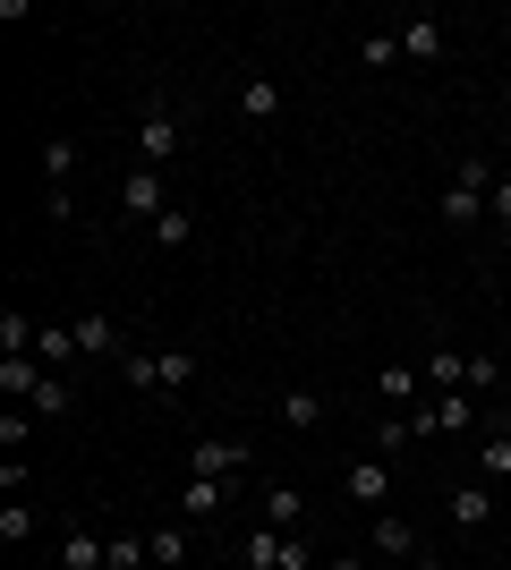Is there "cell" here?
Returning a JSON list of instances; mask_svg holds the SVG:
<instances>
[{"mask_svg": "<svg viewBox=\"0 0 511 570\" xmlns=\"http://www.w3.org/2000/svg\"><path fill=\"white\" fill-rule=\"evenodd\" d=\"M179 145H188V111H179L170 95H154L146 119H137V163L163 170V163H179Z\"/></svg>", "mask_w": 511, "mask_h": 570, "instance_id": "obj_2", "label": "cell"}, {"mask_svg": "<svg viewBox=\"0 0 511 570\" xmlns=\"http://www.w3.org/2000/svg\"><path fill=\"white\" fill-rule=\"evenodd\" d=\"M26 434H35V409L0 401V452H26Z\"/></svg>", "mask_w": 511, "mask_h": 570, "instance_id": "obj_26", "label": "cell"}, {"mask_svg": "<svg viewBox=\"0 0 511 570\" xmlns=\"http://www.w3.org/2000/svg\"><path fill=\"white\" fill-rule=\"evenodd\" d=\"M417 443V426H410V409H401V417H384V426H375V460H392V452H410Z\"/></svg>", "mask_w": 511, "mask_h": 570, "instance_id": "obj_28", "label": "cell"}, {"mask_svg": "<svg viewBox=\"0 0 511 570\" xmlns=\"http://www.w3.org/2000/svg\"><path fill=\"white\" fill-rule=\"evenodd\" d=\"M443 520L461 528V537H478V528L494 520V485H487V476H469V485H452V494H443Z\"/></svg>", "mask_w": 511, "mask_h": 570, "instance_id": "obj_5", "label": "cell"}, {"mask_svg": "<svg viewBox=\"0 0 511 570\" xmlns=\"http://www.w3.org/2000/svg\"><path fill=\"white\" fill-rule=\"evenodd\" d=\"M146 553H154V570H179V562H188V528H179V520H163V528L146 537Z\"/></svg>", "mask_w": 511, "mask_h": 570, "instance_id": "obj_17", "label": "cell"}, {"mask_svg": "<svg viewBox=\"0 0 511 570\" xmlns=\"http://www.w3.org/2000/svg\"><path fill=\"white\" fill-rule=\"evenodd\" d=\"M69 170H77V137H69V128H51V137H43V188H69Z\"/></svg>", "mask_w": 511, "mask_h": 570, "instance_id": "obj_14", "label": "cell"}, {"mask_svg": "<svg viewBox=\"0 0 511 570\" xmlns=\"http://www.w3.org/2000/svg\"><path fill=\"white\" fill-rule=\"evenodd\" d=\"M324 409H333V401H324V392H307V383H291V392H282V426H291V434H316V426H324Z\"/></svg>", "mask_w": 511, "mask_h": 570, "instance_id": "obj_9", "label": "cell"}, {"mask_svg": "<svg viewBox=\"0 0 511 570\" xmlns=\"http://www.w3.org/2000/svg\"><path fill=\"white\" fill-rule=\"evenodd\" d=\"M239 469H247V443H196L188 452V476H222V485H230Z\"/></svg>", "mask_w": 511, "mask_h": 570, "instance_id": "obj_8", "label": "cell"}, {"mask_svg": "<svg viewBox=\"0 0 511 570\" xmlns=\"http://www.w3.org/2000/svg\"><path fill=\"white\" fill-rule=\"evenodd\" d=\"M111 570H154L146 537H111Z\"/></svg>", "mask_w": 511, "mask_h": 570, "instance_id": "obj_32", "label": "cell"}, {"mask_svg": "<svg viewBox=\"0 0 511 570\" xmlns=\"http://www.w3.org/2000/svg\"><path fill=\"white\" fill-rule=\"evenodd\" d=\"M60 570H111V537H86V528H69V537H60Z\"/></svg>", "mask_w": 511, "mask_h": 570, "instance_id": "obj_11", "label": "cell"}, {"mask_svg": "<svg viewBox=\"0 0 511 570\" xmlns=\"http://www.w3.org/2000/svg\"><path fill=\"white\" fill-rule=\"evenodd\" d=\"M26 409H35V417H69V375H43Z\"/></svg>", "mask_w": 511, "mask_h": 570, "instance_id": "obj_27", "label": "cell"}, {"mask_svg": "<svg viewBox=\"0 0 511 570\" xmlns=\"http://www.w3.org/2000/svg\"><path fill=\"white\" fill-rule=\"evenodd\" d=\"M324 570H358V553H333V562H324Z\"/></svg>", "mask_w": 511, "mask_h": 570, "instance_id": "obj_35", "label": "cell"}, {"mask_svg": "<svg viewBox=\"0 0 511 570\" xmlns=\"http://www.w3.org/2000/svg\"><path fill=\"white\" fill-rule=\"evenodd\" d=\"M401 60H443V18H410L401 26Z\"/></svg>", "mask_w": 511, "mask_h": 570, "instance_id": "obj_15", "label": "cell"}, {"mask_svg": "<svg viewBox=\"0 0 511 570\" xmlns=\"http://www.w3.org/2000/svg\"><path fill=\"white\" fill-rule=\"evenodd\" d=\"M35 357H43L51 375H60V366H69V357H77V333H69V324H43V341H35Z\"/></svg>", "mask_w": 511, "mask_h": 570, "instance_id": "obj_23", "label": "cell"}, {"mask_svg": "<svg viewBox=\"0 0 511 570\" xmlns=\"http://www.w3.org/2000/svg\"><path fill=\"white\" fill-rule=\"evenodd\" d=\"M443 570H461V562H443Z\"/></svg>", "mask_w": 511, "mask_h": 570, "instance_id": "obj_38", "label": "cell"}, {"mask_svg": "<svg viewBox=\"0 0 511 570\" xmlns=\"http://www.w3.org/2000/svg\"><path fill=\"white\" fill-rule=\"evenodd\" d=\"M188 238H196V214H188V205H170V214L154 222V247H170V256H179Z\"/></svg>", "mask_w": 511, "mask_h": 570, "instance_id": "obj_22", "label": "cell"}, {"mask_svg": "<svg viewBox=\"0 0 511 570\" xmlns=\"http://www.w3.org/2000/svg\"><path fill=\"white\" fill-rule=\"evenodd\" d=\"M461 426H478V392H443L435 401V434H461Z\"/></svg>", "mask_w": 511, "mask_h": 570, "instance_id": "obj_20", "label": "cell"}, {"mask_svg": "<svg viewBox=\"0 0 511 570\" xmlns=\"http://www.w3.org/2000/svg\"><path fill=\"white\" fill-rule=\"evenodd\" d=\"M401 60V35H358V69H392Z\"/></svg>", "mask_w": 511, "mask_h": 570, "instance_id": "obj_30", "label": "cell"}, {"mask_svg": "<svg viewBox=\"0 0 511 570\" xmlns=\"http://www.w3.org/2000/svg\"><path fill=\"white\" fill-rule=\"evenodd\" d=\"M26 537H35V502L9 494V502H0V546H26Z\"/></svg>", "mask_w": 511, "mask_h": 570, "instance_id": "obj_21", "label": "cell"}, {"mask_svg": "<svg viewBox=\"0 0 511 570\" xmlns=\"http://www.w3.org/2000/svg\"><path fill=\"white\" fill-rule=\"evenodd\" d=\"M51 375V366H43V357H0V401H35V383H43Z\"/></svg>", "mask_w": 511, "mask_h": 570, "instance_id": "obj_12", "label": "cell"}, {"mask_svg": "<svg viewBox=\"0 0 511 570\" xmlns=\"http://www.w3.org/2000/svg\"><path fill=\"white\" fill-rule=\"evenodd\" d=\"M120 383L128 392H188L196 350H137V357H120Z\"/></svg>", "mask_w": 511, "mask_h": 570, "instance_id": "obj_3", "label": "cell"}, {"mask_svg": "<svg viewBox=\"0 0 511 570\" xmlns=\"http://www.w3.org/2000/svg\"><path fill=\"white\" fill-rule=\"evenodd\" d=\"M478 476H487V485H503V476H511V426H494L487 443H478Z\"/></svg>", "mask_w": 511, "mask_h": 570, "instance_id": "obj_19", "label": "cell"}, {"mask_svg": "<svg viewBox=\"0 0 511 570\" xmlns=\"http://www.w3.org/2000/svg\"><path fill=\"white\" fill-rule=\"evenodd\" d=\"M503 366H511V357H469V383H461V392H478V401L503 392Z\"/></svg>", "mask_w": 511, "mask_h": 570, "instance_id": "obj_29", "label": "cell"}, {"mask_svg": "<svg viewBox=\"0 0 511 570\" xmlns=\"http://www.w3.org/2000/svg\"><path fill=\"white\" fill-rule=\"evenodd\" d=\"M222 502H230V494H222V476H188V485H179V520L205 528V520H222Z\"/></svg>", "mask_w": 511, "mask_h": 570, "instance_id": "obj_7", "label": "cell"}, {"mask_svg": "<svg viewBox=\"0 0 511 570\" xmlns=\"http://www.w3.org/2000/svg\"><path fill=\"white\" fill-rule=\"evenodd\" d=\"M69 333H77V357H95V366H120V324H111V315H95V307H86V315L69 324Z\"/></svg>", "mask_w": 511, "mask_h": 570, "instance_id": "obj_6", "label": "cell"}, {"mask_svg": "<svg viewBox=\"0 0 511 570\" xmlns=\"http://www.w3.org/2000/svg\"><path fill=\"white\" fill-rule=\"evenodd\" d=\"M494 179H503V170H494L487 154H461V163H452V179H443V196H435V222H443V230H478V222H487Z\"/></svg>", "mask_w": 511, "mask_h": 570, "instance_id": "obj_1", "label": "cell"}, {"mask_svg": "<svg viewBox=\"0 0 511 570\" xmlns=\"http://www.w3.org/2000/svg\"><path fill=\"white\" fill-rule=\"evenodd\" d=\"M426 383H435V392H461L469 383V350H426Z\"/></svg>", "mask_w": 511, "mask_h": 570, "instance_id": "obj_18", "label": "cell"}, {"mask_svg": "<svg viewBox=\"0 0 511 570\" xmlns=\"http://www.w3.org/2000/svg\"><path fill=\"white\" fill-rule=\"evenodd\" d=\"M375 553H384V562H410V570H417V528L401 520V511H384V520H375Z\"/></svg>", "mask_w": 511, "mask_h": 570, "instance_id": "obj_10", "label": "cell"}, {"mask_svg": "<svg viewBox=\"0 0 511 570\" xmlns=\"http://www.w3.org/2000/svg\"><path fill=\"white\" fill-rule=\"evenodd\" d=\"M494 102H503V111H511V77H503V95H494Z\"/></svg>", "mask_w": 511, "mask_h": 570, "instance_id": "obj_36", "label": "cell"}, {"mask_svg": "<svg viewBox=\"0 0 511 570\" xmlns=\"http://www.w3.org/2000/svg\"><path fill=\"white\" fill-rule=\"evenodd\" d=\"M0 494H26V452H0Z\"/></svg>", "mask_w": 511, "mask_h": 570, "instance_id": "obj_33", "label": "cell"}, {"mask_svg": "<svg viewBox=\"0 0 511 570\" xmlns=\"http://www.w3.org/2000/svg\"><path fill=\"white\" fill-rule=\"evenodd\" d=\"M239 553H247V570H273V562H282V528H256Z\"/></svg>", "mask_w": 511, "mask_h": 570, "instance_id": "obj_31", "label": "cell"}, {"mask_svg": "<svg viewBox=\"0 0 511 570\" xmlns=\"http://www.w3.org/2000/svg\"><path fill=\"white\" fill-rule=\"evenodd\" d=\"M120 214H128V222H163V214H170V188H163V170H146V163L128 170V179H120Z\"/></svg>", "mask_w": 511, "mask_h": 570, "instance_id": "obj_4", "label": "cell"}, {"mask_svg": "<svg viewBox=\"0 0 511 570\" xmlns=\"http://www.w3.org/2000/svg\"><path fill=\"white\" fill-rule=\"evenodd\" d=\"M375 392H384L392 409H417V366H384V375H375Z\"/></svg>", "mask_w": 511, "mask_h": 570, "instance_id": "obj_25", "label": "cell"}, {"mask_svg": "<svg viewBox=\"0 0 511 570\" xmlns=\"http://www.w3.org/2000/svg\"><path fill=\"white\" fill-rule=\"evenodd\" d=\"M503 401H511V366H503Z\"/></svg>", "mask_w": 511, "mask_h": 570, "instance_id": "obj_37", "label": "cell"}, {"mask_svg": "<svg viewBox=\"0 0 511 570\" xmlns=\"http://www.w3.org/2000/svg\"><path fill=\"white\" fill-rule=\"evenodd\" d=\"M341 485H350V502H384L392 494V460H350Z\"/></svg>", "mask_w": 511, "mask_h": 570, "instance_id": "obj_13", "label": "cell"}, {"mask_svg": "<svg viewBox=\"0 0 511 570\" xmlns=\"http://www.w3.org/2000/svg\"><path fill=\"white\" fill-rule=\"evenodd\" d=\"M487 214H494V222H503V230H511V179H494V196H487Z\"/></svg>", "mask_w": 511, "mask_h": 570, "instance_id": "obj_34", "label": "cell"}, {"mask_svg": "<svg viewBox=\"0 0 511 570\" xmlns=\"http://www.w3.org/2000/svg\"><path fill=\"white\" fill-rule=\"evenodd\" d=\"M298 511H307V502H298L291 485H273V494H265V528H282V537H298Z\"/></svg>", "mask_w": 511, "mask_h": 570, "instance_id": "obj_24", "label": "cell"}, {"mask_svg": "<svg viewBox=\"0 0 511 570\" xmlns=\"http://www.w3.org/2000/svg\"><path fill=\"white\" fill-rule=\"evenodd\" d=\"M239 119H256V128L282 119V86H273V77H247V86H239Z\"/></svg>", "mask_w": 511, "mask_h": 570, "instance_id": "obj_16", "label": "cell"}]
</instances>
